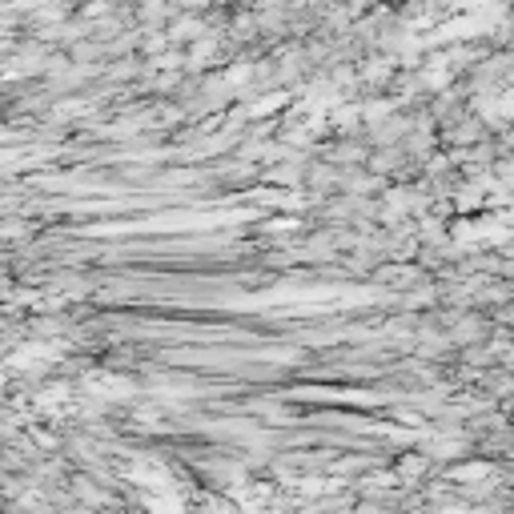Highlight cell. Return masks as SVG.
Returning a JSON list of instances; mask_svg holds the SVG:
<instances>
[{
	"label": "cell",
	"instance_id": "6da1fadb",
	"mask_svg": "<svg viewBox=\"0 0 514 514\" xmlns=\"http://www.w3.org/2000/svg\"><path fill=\"white\" fill-rule=\"evenodd\" d=\"M486 334H490L486 318H462V322H454V338L458 342H482Z\"/></svg>",
	"mask_w": 514,
	"mask_h": 514
}]
</instances>
